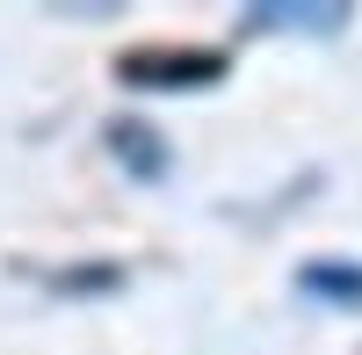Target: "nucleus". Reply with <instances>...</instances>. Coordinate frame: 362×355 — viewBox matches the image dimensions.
I'll return each mask as SVG.
<instances>
[{"instance_id": "obj_1", "label": "nucleus", "mask_w": 362, "mask_h": 355, "mask_svg": "<svg viewBox=\"0 0 362 355\" xmlns=\"http://www.w3.org/2000/svg\"><path fill=\"white\" fill-rule=\"evenodd\" d=\"M116 80L145 87V95H181V87H218L225 80V51H181V44H145L116 58Z\"/></svg>"}, {"instance_id": "obj_2", "label": "nucleus", "mask_w": 362, "mask_h": 355, "mask_svg": "<svg viewBox=\"0 0 362 355\" xmlns=\"http://www.w3.org/2000/svg\"><path fill=\"white\" fill-rule=\"evenodd\" d=\"M102 138H109V153H116V167H124V174H138V182H160V174L174 167V153H167V138H160L153 124H138V116H116V124H109Z\"/></svg>"}, {"instance_id": "obj_3", "label": "nucleus", "mask_w": 362, "mask_h": 355, "mask_svg": "<svg viewBox=\"0 0 362 355\" xmlns=\"http://www.w3.org/2000/svg\"><path fill=\"white\" fill-rule=\"evenodd\" d=\"M355 15L341 8V0H326V8H312V0H276V8H247L239 15V29H305V37H341Z\"/></svg>"}, {"instance_id": "obj_4", "label": "nucleus", "mask_w": 362, "mask_h": 355, "mask_svg": "<svg viewBox=\"0 0 362 355\" xmlns=\"http://www.w3.org/2000/svg\"><path fill=\"white\" fill-rule=\"evenodd\" d=\"M297 290L305 298H319V305H341V312H362V261H305L297 269Z\"/></svg>"}, {"instance_id": "obj_5", "label": "nucleus", "mask_w": 362, "mask_h": 355, "mask_svg": "<svg viewBox=\"0 0 362 355\" xmlns=\"http://www.w3.org/2000/svg\"><path fill=\"white\" fill-rule=\"evenodd\" d=\"M44 283L51 290H73V298H87V290H116V283H124V261H102V269H58Z\"/></svg>"}]
</instances>
